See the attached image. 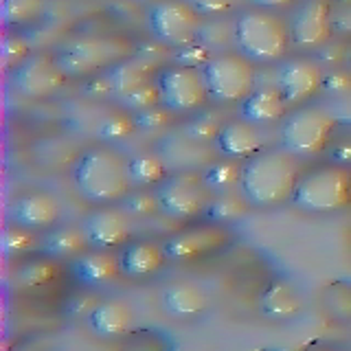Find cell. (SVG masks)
<instances>
[{"label":"cell","instance_id":"cell-41","mask_svg":"<svg viewBox=\"0 0 351 351\" xmlns=\"http://www.w3.org/2000/svg\"><path fill=\"white\" fill-rule=\"evenodd\" d=\"M323 90L332 93V95H343V93L351 90V73H349L347 69L325 71Z\"/></svg>","mask_w":351,"mask_h":351},{"label":"cell","instance_id":"cell-42","mask_svg":"<svg viewBox=\"0 0 351 351\" xmlns=\"http://www.w3.org/2000/svg\"><path fill=\"white\" fill-rule=\"evenodd\" d=\"M332 20H334V31L351 33V5L338 11H332Z\"/></svg>","mask_w":351,"mask_h":351},{"label":"cell","instance_id":"cell-18","mask_svg":"<svg viewBox=\"0 0 351 351\" xmlns=\"http://www.w3.org/2000/svg\"><path fill=\"white\" fill-rule=\"evenodd\" d=\"M69 263L75 281L84 288H101V285L112 283L121 274L119 252L106 248L86 250Z\"/></svg>","mask_w":351,"mask_h":351},{"label":"cell","instance_id":"cell-13","mask_svg":"<svg viewBox=\"0 0 351 351\" xmlns=\"http://www.w3.org/2000/svg\"><path fill=\"white\" fill-rule=\"evenodd\" d=\"M84 233L88 237L90 248H106L117 250L123 248L134 230V217H132L125 206H108L104 204L97 211L88 213L84 217Z\"/></svg>","mask_w":351,"mask_h":351},{"label":"cell","instance_id":"cell-19","mask_svg":"<svg viewBox=\"0 0 351 351\" xmlns=\"http://www.w3.org/2000/svg\"><path fill=\"white\" fill-rule=\"evenodd\" d=\"M169 261L165 246L154 239H141V241H128L119 252L121 274L132 279L149 277L158 272L165 263Z\"/></svg>","mask_w":351,"mask_h":351},{"label":"cell","instance_id":"cell-2","mask_svg":"<svg viewBox=\"0 0 351 351\" xmlns=\"http://www.w3.org/2000/svg\"><path fill=\"white\" fill-rule=\"evenodd\" d=\"M73 182L84 200L93 204H112L134 189L130 156L112 143L88 147L73 167Z\"/></svg>","mask_w":351,"mask_h":351},{"label":"cell","instance_id":"cell-44","mask_svg":"<svg viewBox=\"0 0 351 351\" xmlns=\"http://www.w3.org/2000/svg\"><path fill=\"white\" fill-rule=\"evenodd\" d=\"M334 160L336 165H351V141L340 143V145L334 147Z\"/></svg>","mask_w":351,"mask_h":351},{"label":"cell","instance_id":"cell-3","mask_svg":"<svg viewBox=\"0 0 351 351\" xmlns=\"http://www.w3.org/2000/svg\"><path fill=\"white\" fill-rule=\"evenodd\" d=\"M233 47L255 64H274L285 58L292 47L290 22L279 11L252 7L233 20Z\"/></svg>","mask_w":351,"mask_h":351},{"label":"cell","instance_id":"cell-35","mask_svg":"<svg viewBox=\"0 0 351 351\" xmlns=\"http://www.w3.org/2000/svg\"><path fill=\"white\" fill-rule=\"evenodd\" d=\"M93 290L95 288H84L82 285V290H77L73 296H69V301L64 305V316L71 318V321H82V318L86 321L99 305V296Z\"/></svg>","mask_w":351,"mask_h":351},{"label":"cell","instance_id":"cell-37","mask_svg":"<svg viewBox=\"0 0 351 351\" xmlns=\"http://www.w3.org/2000/svg\"><path fill=\"white\" fill-rule=\"evenodd\" d=\"M173 114L167 106H152V108H145V110H138L134 112V121H136V130H143V132H156L165 125H169L173 121Z\"/></svg>","mask_w":351,"mask_h":351},{"label":"cell","instance_id":"cell-32","mask_svg":"<svg viewBox=\"0 0 351 351\" xmlns=\"http://www.w3.org/2000/svg\"><path fill=\"white\" fill-rule=\"evenodd\" d=\"M136 132V121H134V112L130 110H119V112L108 114L101 123L97 128V136L104 143H119L125 141Z\"/></svg>","mask_w":351,"mask_h":351},{"label":"cell","instance_id":"cell-25","mask_svg":"<svg viewBox=\"0 0 351 351\" xmlns=\"http://www.w3.org/2000/svg\"><path fill=\"white\" fill-rule=\"evenodd\" d=\"M60 274H62V261L40 252V255H33L18 263L14 270V283L22 290H36L58 281Z\"/></svg>","mask_w":351,"mask_h":351},{"label":"cell","instance_id":"cell-27","mask_svg":"<svg viewBox=\"0 0 351 351\" xmlns=\"http://www.w3.org/2000/svg\"><path fill=\"white\" fill-rule=\"evenodd\" d=\"M248 206H250V202L239 193V189L226 191V193H215V195H211V200H208L204 217L213 224L228 226V224H233L235 219H239L241 215H246Z\"/></svg>","mask_w":351,"mask_h":351},{"label":"cell","instance_id":"cell-23","mask_svg":"<svg viewBox=\"0 0 351 351\" xmlns=\"http://www.w3.org/2000/svg\"><path fill=\"white\" fill-rule=\"evenodd\" d=\"M285 99L277 86H268V88H255L244 101H239L237 112L241 119L250 121V123L257 125H270L277 123L285 114Z\"/></svg>","mask_w":351,"mask_h":351},{"label":"cell","instance_id":"cell-24","mask_svg":"<svg viewBox=\"0 0 351 351\" xmlns=\"http://www.w3.org/2000/svg\"><path fill=\"white\" fill-rule=\"evenodd\" d=\"M88 248H90V244H88L84 226L64 224V226H53L51 230H47V233L42 235L40 252L60 261H73Z\"/></svg>","mask_w":351,"mask_h":351},{"label":"cell","instance_id":"cell-8","mask_svg":"<svg viewBox=\"0 0 351 351\" xmlns=\"http://www.w3.org/2000/svg\"><path fill=\"white\" fill-rule=\"evenodd\" d=\"M338 119L332 110L321 106H305L285 117L281 125V147L294 156L307 158L321 154L334 136Z\"/></svg>","mask_w":351,"mask_h":351},{"label":"cell","instance_id":"cell-21","mask_svg":"<svg viewBox=\"0 0 351 351\" xmlns=\"http://www.w3.org/2000/svg\"><path fill=\"white\" fill-rule=\"evenodd\" d=\"M162 310L171 318H197L208 310V294L193 281L169 283L162 292Z\"/></svg>","mask_w":351,"mask_h":351},{"label":"cell","instance_id":"cell-34","mask_svg":"<svg viewBox=\"0 0 351 351\" xmlns=\"http://www.w3.org/2000/svg\"><path fill=\"white\" fill-rule=\"evenodd\" d=\"M119 101H121V108L130 110V112H138V110L162 104V99H160V90H158L156 80H152L147 84L134 88V90H130L128 95L121 97Z\"/></svg>","mask_w":351,"mask_h":351},{"label":"cell","instance_id":"cell-29","mask_svg":"<svg viewBox=\"0 0 351 351\" xmlns=\"http://www.w3.org/2000/svg\"><path fill=\"white\" fill-rule=\"evenodd\" d=\"M42 248V235L40 230H33L27 226H18V224H7L5 233H3V250L5 257L9 259H20L33 255L36 250Z\"/></svg>","mask_w":351,"mask_h":351},{"label":"cell","instance_id":"cell-31","mask_svg":"<svg viewBox=\"0 0 351 351\" xmlns=\"http://www.w3.org/2000/svg\"><path fill=\"white\" fill-rule=\"evenodd\" d=\"M47 11V0H3V20L7 27L22 29L38 22Z\"/></svg>","mask_w":351,"mask_h":351},{"label":"cell","instance_id":"cell-38","mask_svg":"<svg viewBox=\"0 0 351 351\" xmlns=\"http://www.w3.org/2000/svg\"><path fill=\"white\" fill-rule=\"evenodd\" d=\"M31 55V47L20 36H9L3 44V64L7 71H14Z\"/></svg>","mask_w":351,"mask_h":351},{"label":"cell","instance_id":"cell-45","mask_svg":"<svg viewBox=\"0 0 351 351\" xmlns=\"http://www.w3.org/2000/svg\"><path fill=\"white\" fill-rule=\"evenodd\" d=\"M343 66L351 73V44H349V47L345 49V53H343Z\"/></svg>","mask_w":351,"mask_h":351},{"label":"cell","instance_id":"cell-16","mask_svg":"<svg viewBox=\"0 0 351 351\" xmlns=\"http://www.w3.org/2000/svg\"><path fill=\"white\" fill-rule=\"evenodd\" d=\"M228 241V233L222 224H208V226H195L189 230H180V233L171 235L162 241L165 252H167L169 261H191L206 255V252L217 250Z\"/></svg>","mask_w":351,"mask_h":351},{"label":"cell","instance_id":"cell-10","mask_svg":"<svg viewBox=\"0 0 351 351\" xmlns=\"http://www.w3.org/2000/svg\"><path fill=\"white\" fill-rule=\"evenodd\" d=\"M154 80L158 84L162 106H167L176 114L195 112L211 101L202 69H197V66L173 64L167 69H160Z\"/></svg>","mask_w":351,"mask_h":351},{"label":"cell","instance_id":"cell-1","mask_svg":"<svg viewBox=\"0 0 351 351\" xmlns=\"http://www.w3.org/2000/svg\"><path fill=\"white\" fill-rule=\"evenodd\" d=\"M301 178L299 156L292 152L261 149L241 162L239 193L257 208H272L292 202V195Z\"/></svg>","mask_w":351,"mask_h":351},{"label":"cell","instance_id":"cell-11","mask_svg":"<svg viewBox=\"0 0 351 351\" xmlns=\"http://www.w3.org/2000/svg\"><path fill=\"white\" fill-rule=\"evenodd\" d=\"M71 77L64 73L55 55L31 53L29 58L9 71V82L14 90L27 99H47L60 93Z\"/></svg>","mask_w":351,"mask_h":351},{"label":"cell","instance_id":"cell-6","mask_svg":"<svg viewBox=\"0 0 351 351\" xmlns=\"http://www.w3.org/2000/svg\"><path fill=\"white\" fill-rule=\"evenodd\" d=\"M351 202V171L345 165H325L303 173L292 204L305 213H334Z\"/></svg>","mask_w":351,"mask_h":351},{"label":"cell","instance_id":"cell-36","mask_svg":"<svg viewBox=\"0 0 351 351\" xmlns=\"http://www.w3.org/2000/svg\"><path fill=\"white\" fill-rule=\"evenodd\" d=\"M325 305L336 318H351V281H338L325 292Z\"/></svg>","mask_w":351,"mask_h":351},{"label":"cell","instance_id":"cell-4","mask_svg":"<svg viewBox=\"0 0 351 351\" xmlns=\"http://www.w3.org/2000/svg\"><path fill=\"white\" fill-rule=\"evenodd\" d=\"M136 55V44L128 36L104 33V36H84L62 47L55 58L71 80L97 77L123 60Z\"/></svg>","mask_w":351,"mask_h":351},{"label":"cell","instance_id":"cell-26","mask_svg":"<svg viewBox=\"0 0 351 351\" xmlns=\"http://www.w3.org/2000/svg\"><path fill=\"white\" fill-rule=\"evenodd\" d=\"M152 71H154V66L149 62L141 60L138 55H132V58H128L121 64L112 66L110 71H106L104 77L108 80L112 95H117L121 99L130 90H134V88L152 82Z\"/></svg>","mask_w":351,"mask_h":351},{"label":"cell","instance_id":"cell-17","mask_svg":"<svg viewBox=\"0 0 351 351\" xmlns=\"http://www.w3.org/2000/svg\"><path fill=\"white\" fill-rule=\"evenodd\" d=\"M213 143L222 156L235 158V160H246L263 149L261 125L250 123V121L239 117L235 121L222 123Z\"/></svg>","mask_w":351,"mask_h":351},{"label":"cell","instance_id":"cell-20","mask_svg":"<svg viewBox=\"0 0 351 351\" xmlns=\"http://www.w3.org/2000/svg\"><path fill=\"white\" fill-rule=\"evenodd\" d=\"M134 307L125 299L99 301L93 314L86 318V325L101 338H119L132 332L134 327Z\"/></svg>","mask_w":351,"mask_h":351},{"label":"cell","instance_id":"cell-30","mask_svg":"<svg viewBox=\"0 0 351 351\" xmlns=\"http://www.w3.org/2000/svg\"><path fill=\"white\" fill-rule=\"evenodd\" d=\"M130 169L134 186H156L167 176V165L154 152L130 156Z\"/></svg>","mask_w":351,"mask_h":351},{"label":"cell","instance_id":"cell-22","mask_svg":"<svg viewBox=\"0 0 351 351\" xmlns=\"http://www.w3.org/2000/svg\"><path fill=\"white\" fill-rule=\"evenodd\" d=\"M259 310L272 321H290L303 310V296L290 279H272L259 299Z\"/></svg>","mask_w":351,"mask_h":351},{"label":"cell","instance_id":"cell-40","mask_svg":"<svg viewBox=\"0 0 351 351\" xmlns=\"http://www.w3.org/2000/svg\"><path fill=\"white\" fill-rule=\"evenodd\" d=\"M186 3H191L204 18L217 20V18L228 16L241 0H186Z\"/></svg>","mask_w":351,"mask_h":351},{"label":"cell","instance_id":"cell-9","mask_svg":"<svg viewBox=\"0 0 351 351\" xmlns=\"http://www.w3.org/2000/svg\"><path fill=\"white\" fill-rule=\"evenodd\" d=\"M160 204V211L171 219H193L204 215L211 191L206 189L202 173L197 171H176L154 186Z\"/></svg>","mask_w":351,"mask_h":351},{"label":"cell","instance_id":"cell-15","mask_svg":"<svg viewBox=\"0 0 351 351\" xmlns=\"http://www.w3.org/2000/svg\"><path fill=\"white\" fill-rule=\"evenodd\" d=\"M62 217V202L53 191L31 189L18 195L9 206V222L18 226H27L40 233H47L58 226Z\"/></svg>","mask_w":351,"mask_h":351},{"label":"cell","instance_id":"cell-39","mask_svg":"<svg viewBox=\"0 0 351 351\" xmlns=\"http://www.w3.org/2000/svg\"><path fill=\"white\" fill-rule=\"evenodd\" d=\"M219 128H222V123H217L215 119L211 117H197L193 121H189L184 128L186 136H189V141H195V143H208V141H215Z\"/></svg>","mask_w":351,"mask_h":351},{"label":"cell","instance_id":"cell-14","mask_svg":"<svg viewBox=\"0 0 351 351\" xmlns=\"http://www.w3.org/2000/svg\"><path fill=\"white\" fill-rule=\"evenodd\" d=\"M325 69L312 58H292L285 60L277 71V86L285 104L301 106L323 90Z\"/></svg>","mask_w":351,"mask_h":351},{"label":"cell","instance_id":"cell-33","mask_svg":"<svg viewBox=\"0 0 351 351\" xmlns=\"http://www.w3.org/2000/svg\"><path fill=\"white\" fill-rule=\"evenodd\" d=\"M123 206L125 211L132 215V217H152L156 213H162L160 211V204H158V197H156V191H147V186H134L123 200Z\"/></svg>","mask_w":351,"mask_h":351},{"label":"cell","instance_id":"cell-28","mask_svg":"<svg viewBox=\"0 0 351 351\" xmlns=\"http://www.w3.org/2000/svg\"><path fill=\"white\" fill-rule=\"evenodd\" d=\"M239 176H241V165L235 158H226L211 162L208 167L202 171V178L206 189L215 193H226V191H235L239 189Z\"/></svg>","mask_w":351,"mask_h":351},{"label":"cell","instance_id":"cell-12","mask_svg":"<svg viewBox=\"0 0 351 351\" xmlns=\"http://www.w3.org/2000/svg\"><path fill=\"white\" fill-rule=\"evenodd\" d=\"M327 0H303L290 22L292 47L299 51H318L332 40L334 20Z\"/></svg>","mask_w":351,"mask_h":351},{"label":"cell","instance_id":"cell-5","mask_svg":"<svg viewBox=\"0 0 351 351\" xmlns=\"http://www.w3.org/2000/svg\"><path fill=\"white\" fill-rule=\"evenodd\" d=\"M206 90L215 104H239L257 88L255 62L235 51H217L202 66Z\"/></svg>","mask_w":351,"mask_h":351},{"label":"cell","instance_id":"cell-43","mask_svg":"<svg viewBox=\"0 0 351 351\" xmlns=\"http://www.w3.org/2000/svg\"><path fill=\"white\" fill-rule=\"evenodd\" d=\"M255 7H261V9H268V11H285L294 7L299 0H250Z\"/></svg>","mask_w":351,"mask_h":351},{"label":"cell","instance_id":"cell-7","mask_svg":"<svg viewBox=\"0 0 351 351\" xmlns=\"http://www.w3.org/2000/svg\"><path fill=\"white\" fill-rule=\"evenodd\" d=\"M149 36L169 49H184L200 42L206 18L186 0H156L147 9Z\"/></svg>","mask_w":351,"mask_h":351}]
</instances>
